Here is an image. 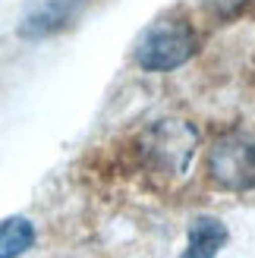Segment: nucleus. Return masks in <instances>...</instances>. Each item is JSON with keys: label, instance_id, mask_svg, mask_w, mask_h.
I'll return each mask as SVG.
<instances>
[{"label": "nucleus", "instance_id": "f03ea898", "mask_svg": "<svg viewBox=\"0 0 255 258\" xmlns=\"http://www.w3.org/2000/svg\"><path fill=\"white\" fill-rule=\"evenodd\" d=\"M208 179L227 192L255 189V136L230 133L208 148Z\"/></svg>", "mask_w": 255, "mask_h": 258}, {"label": "nucleus", "instance_id": "39448f33", "mask_svg": "<svg viewBox=\"0 0 255 258\" xmlns=\"http://www.w3.org/2000/svg\"><path fill=\"white\" fill-rule=\"evenodd\" d=\"M227 239H230V233H227V224L221 217L202 214L189 227L183 258H218V252L227 246Z\"/></svg>", "mask_w": 255, "mask_h": 258}, {"label": "nucleus", "instance_id": "f257e3e1", "mask_svg": "<svg viewBox=\"0 0 255 258\" xmlns=\"http://www.w3.org/2000/svg\"><path fill=\"white\" fill-rule=\"evenodd\" d=\"M199 50V35L183 19H161L148 25L136 44V63L148 73H170L193 60Z\"/></svg>", "mask_w": 255, "mask_h": 258}, {"label": "nucleus", "instance_id": "423d86ee", "mask_svg": "<svg viewBox=\"0 0 255 258\" xmlns=\"http://www.w3.org/2000/svg\"><path fill=\"white\" fill-rule=\"evenodd\" d=\"M35 242V224L29 217H7L0 224V258H19Z\"/></svg>", "mask_w": 255, "mask_h": 258}, {"label": "nucleus", "instance_id": "0eeeda50", "mask_svg": "<svg viewBox=\"0 0 255 258\" xmlns=\"http://www.w3.org/2000/svg\"><path fill=\"white\" fill-rule=\"evenodd\" d=\"M249 4V0H205V7L214 13V16H221V19H230L236 16L239 10H243Z\"/></svg>", "mask_w": 255, "mask_h": 258}, {"label": "nucleus", "instance_id": "20e7f679", "mask_svg": "<svg viewBox=\"0 0 255 258\" xmlns=\"http://www.w3.org/2000/svg\"><path fill=\"white\" fill-rule=\"evenodd\" d=\"M85 7H88V0H35L19 22V38L41 41V38L60 35L82 16Z\"/></svg>", "mask_w": 255, "mask_h": 258}, {"label": "nucleus", "instance_id": "7ed1b4c3", "mask_svg": "<svg viewBox=\"0 0 255 258\" xmlns=\"http://www.w3.org/2000/svg\"><path fill=\"white\" fill-rule=\"evenodd\" d=\"M196 148V129L183 120H164L148 129L142 139V154L161 173H183Z\"/></svg>", "mask_w": 255, "mask_h": 258}]
</instances>
